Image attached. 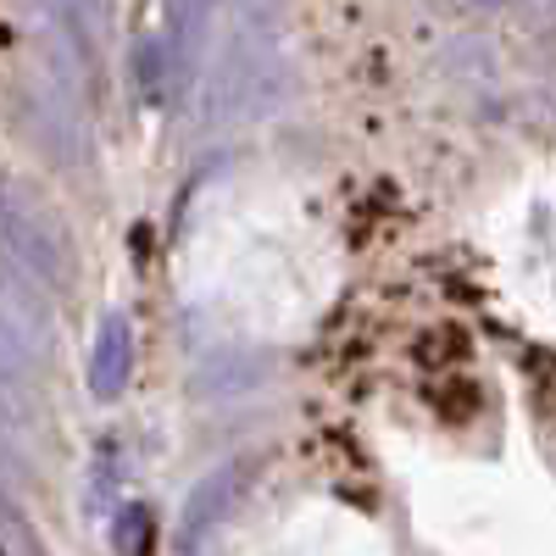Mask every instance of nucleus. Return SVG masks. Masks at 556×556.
Listing matches in <instances>:
<instances>
[{
    "label": "nucleus",
    "instance_id": "obj_1",
    "mask_svg": "<svg viewBox=\"0 0 556 556\" xmlns=\"http://www.w3.org/2000/svg\"><path fill=\"white\" fill-rule=\"evenodd\" d=\"M178 285L223 329L278 340L323 317L340 262L329 223L290 178L245 173L195 201L178 240Z\"/></svg>",
    "mask_w": 556,
    "mask_h": 556
},
{
    "label": "nucleus",
    "instance_id": "obj_2",
    "mask_svg": "<svg viewBox=\"0 0 556 556\" xmlns=\"http://www.w3.org/2000/svg\"><path fill=\"white\" fill-rule=\"evenodd\" d=\"M484 256L506 312L529 334L556 340V173H529L495 201Z\"/></svg>",
    "mask_w": 556,
    "mask_h": 556
},
{
    "label": "nucleus",
    "instance_id": "obj_3",
    "mask_svg": "<svg viewBox=\"0 0 556 556\" xmlns=\"http://www.w3.org/2000/svg\"><path fill=\"white\" fill-rule=\"evenodd\" d=\"M285 556H384V545L362 518L334 513V506H312V513L295 518Z\"/></svg>",
    "mask_w": 556,
    "mask_h": 556
}]
</instances>
